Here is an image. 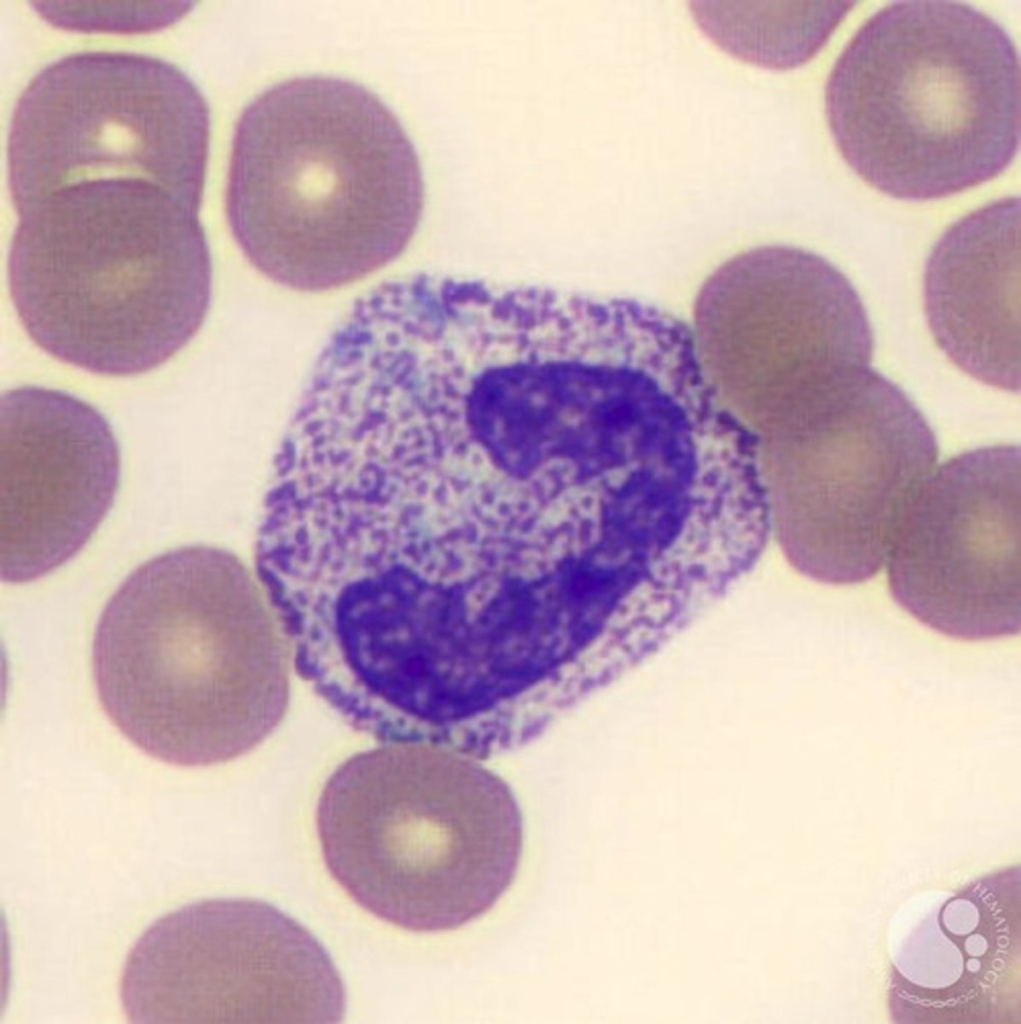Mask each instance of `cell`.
<instances>
[{
	"mask_svg": "<svg viewBox=\"0 0 1021 1024\" xmlns=\"http://www.w3.org/2000/svg\"><path fill=\"white\" fill-rule=\"evenodd\" d=\"M423 205L412 142L361 84L282 81L236 122L228 225L249 263L278 285L318 293L375 273L406 249Z\"/></svg>",
	"mask_w": 1021,
	"mask_h": 1024,
	"instance_id": "1",
	"label": "cell"
},
{
	"mask_svg": "<svg viewBox=\"0 0 1021 1024\" xmlns=\"http://www.w3.org/2000/svg\"><path fill=\"white\" fill-rule=\"evenodd\" d=\"M292 655L237 561L179 547L134 569L106 602L91 664L98 701L134 746L202 767L264 741L289 705Z\"/></svg>",
	"mask_w": 1021,
	"mask_h": 1024,
	"instance_id": "2",
	"label": "cell"
},
{
	"mask_svg": "<svg viewBox=\"0 0 1021 1024\" xmlns=\"http://www.w3.org/2000/svg\"><path fill=\"white\" fill-rule=\"evenodd\" d=\"M200 208L147 180L107 178L17 209L8 282L30 339L104 376H135L170 360L211 303Z\"/></svg>",
	"mask_w": 1021,
	"mask_h": 1024,
	"instance_id": "3",
	"label": "cell"
},
{
	"mask_svg": "<svg viewBox=\"0 0 1021 1024\" xmlns=\"http://www.w3.org/2000/svg\"><path fill=\"white\" fill-rule=\"evenodd\" d=\"M1020 58L1007 31L957 1H897L834 62L824 110L867 185L903 201L947 198L1002 174L1020 145Z\"/></svg>",
	"mask_w": 1021,
	"mask_h": 1024,
	"instance_id": "4",
	"label": "cell"
},
{
	"mask_svg": "<svg viewBox=\"0 0 1021 1024\" xmlns=\"http://www.w3.org/2000/svg\"><path fill=\"white\" fill-rule=\"evenodd\" d=\"M327 870L378 919L406 931L459 929L512 886L524 829L510 788L465 751L381 743L341 763L316 807Z\"/></svg>",
	"mask_w": 1021,
	"mask_h": 1024,
	"instance_id": "5",
	"label": "cell"
},
{
	"mask_svg": "<svg viewBox=\"0 0 1021 1024\" xmlns=\"http://www.w3.org/2000/svg\"><path fill=\"white\" fill-rule=\"evenodd\" d=\"M772 523L791 564L822 583L873 577L938 457L924 415L868 367L760 439Z\"/></svg>",
	"mask_w": 1021,
	"mask_h": 1024,
	"instance_id": "6",
	"label": "cell"
},
{
	"mask_svg": "<svg viewBox=\"0 0 1021 1024\" xmlns=\"http://www.w3.org/2000/svg\"><path fill=\"white\" fill-rule=\"evenodd\" d=\"M209 136L205 98L175 65L117 51L62 57L28 83L13 111L14 208L107 178L147 180L201 207Z\"/></svg>",
	"mask_w": 1021,
	"mask_h": 1024,
	"instance_id": "7",
	"label": "cell"
},
{
	"mask_svg": "<svg viewBox=\"0 0 1021 1024\" xmlns=\"http://www.w3.org/2000/svg\"><path fill=\"white\" fill-rule=\"evenodd\" d=\"M693 335L724 404L757 435L870 367L874 337L848 278L802 248L766 245L699 289Z\"/></svg>",
	"mask_w": 1021,
	"mask_h": 1024,
	"instance_id": "8",
	"label": "cell"
},
{
	"mask_svg": "<svg viewBox=\"0 0 1021 1024\" xmlns=\"http://www.w3.org/2000/svg\"><path fill=\"white\" fill-rule=\"evenodd\" d=\"M119 991L141 1024H330L346 1012L323 945L255 899L202 900L157 919L130 949Z\"/></svg>",
	"mask_w": 1021,
	"mask_h": 1024,
	"instance_id": "9",
	"label": "cell"
},
{
	"mask_svg": "<svg viewBox=\"0 0 1021 1024\" xmlns=\"http://www.w3.org/2000/svg\"><path fill=\"white\" fill-rule=\"evenodd\" d=\"M1020 448L955 456L918 487L887 561L896 603L930 629L965 641L1019 634Z\"/></svg>",
	"mask_w": 1021,
	"mask_h": 1024,
	"instance_id": "10",
	"label": "cell"
},
{
	"mask_svg": "<svg viewBox=\"0 0 1021 1024\" xmlns=\"http://www.w3.org/2000/svg\"><path fill=\"white\" fill-rule=\"evenodd\" d=\"M120 452L106 418L65 391L26 385L0 401V574H49L90 540L118 490Z\"/></svg>",
	"mask_w": 1021,
	"mask_h": 1024,
	"instance_id": "11",
	"label": "cell"
},
{
	"mask_svg": "<svg viewBox=\"0 0 1021 1024\" xmlns=\"http://www.w3.org/2000/svg\"><path fill=\"white\" fill-rule=\"evenodd\" d=\"M930 331L975 380L1020 389V199L986 204L952 224L924 273Z\"/></svg>",
	"mask_w": 1021,
	"mask_h": 1024,
	"instance_id": "12",
	"label": "cell"
},
{
	"mask_svg": "<svg viewBox=\"0 0 1021 1024\" xmlns=\"http://www.w3.org/2000/svg\"><path fill=\"white\" fill-rule=\"evenodd\" d=\"M854 2L690 1L697 27L715 46L772 70L799 67L825 46Z\"/></svg>",
	"mask_w": 1021,
	"mask_h": 1024,
	"instance_id": "13",
	"label": "cell"
},
{
	"mask_svg": "<svg viewBox=\"0 0 1021 1024\" xmlns=\"http://www.w3.org/2000/svg\"><path fill=\"white\" fill-rule=\"evenodd\" d=\"M51 24L84 32L142 33L166 27L189 10L185 2H35Z\"/></svg>",
	"mask_w": 1021,
	"mask_h": 1024,
	"instance_id": "14",
	"label": "cell"
}]
</instances>
